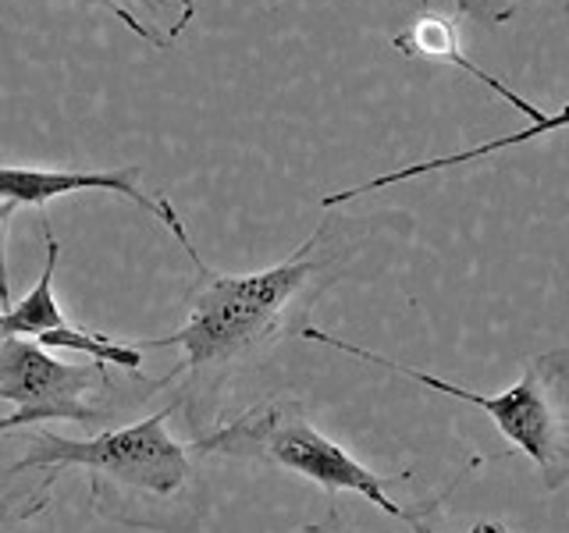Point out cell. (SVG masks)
Here are the masks:
<instances>
[{
  "mask_svg": "<svg viewBox=\"0 0 569 533\" xmlns=\"http://www.w3.org/2000/svg\"><path fill=\"white\" fill-rule=\"evenodd\" d=\"M325 239L328 228H317L289 260L257 274H218L200 263V278L186 295V324L139 345L182 349V366L153 381V388L178 384L174 405L186 409L192 426L213 413L231 378L263 363L281 338L310 328V306L338 281L335 257L320 253Z\"/></svg>",
  "mask_w": 569,
  "mask_h": 533,
  "instance_id": "obj_1",
  "label": "cell"
},
{
  "mask_svg": "<svg viewBox=\"0 0 569 533\" xmlns=\"http://www.w3.org/2000/svg\"><path fill=\"white\" fill-rule=\"evenodd\" d=\"M174 409L171 402L147 420L100 431L86 441L36 431L29 452L8 476L79 466L89 476V502L103 520L150 533H196L207 520V484L196 470L192 444L168 434Z\"/></svg>",
  "mask_w": 569,
  "mask_h": 533,
  "instance_id": "obj_2",
  "label": "cell"
},
{
  "mask_svg": "<svg viewBox=\"0 0 569 533\" xmlns=\"http://www.w3.org/2000/svg\"><path fill=\"white\" fill-rule=\"evenodd\" d=\"M409 530H413V533H438L431 523H427V520H420V523H413V526H409ZM470 533H512L506 523H495V520H485V523H477Z\"/></svg>",
  "mask_w": 569,
  "mask_h": 533,
  "instance_id": "obj_12",
  "label": "cell"
},
{
  "mask_svg": "<svg viewBox=\"0 0 569 533\" xmlns=\"http://www.w3.org/2000/svg\"><path fill=\"white\" fill-rule=\"evenodd\" d=\"M427 4H431V0H420V8H427Z\"/></svg>",
  "mask_w": 569,
  "mask_h": 533,
  "instance_id": "obj_13",
  "label": "cell"
},
{
  "mask_svg": "<svg viewBox=\"0 0 569 533\" xmlns=\"http://www.w3.org/2000/svg\"><path fill=\"white\" fill-rule=\"evenodd\" d=\"M107 8L153 50H171L196 14V0H86Z\"/></svg>",
  "mask_w": 569,
  "mask_h": 533,
  "instance_id": "obj_8",
  "label": "cell"
},
{
  "mask_svg": "<svg viewBox=\"0 0 569 533\" xmlns=\"http://www.w3.org/2000/svg\"><path fill=\"white\" fill-rule=\"evenodd\" d=\"M86 189H97V192H114L124 195L129 203H136L139 210H147L150 218H157L164 224L171 235L178 239V245L186 249L189 260L200 266V253L189 239L186 224L178 221L174 207L164 200V195H153V192H142L139 189V164L129 168H118V171H43V168H11V164H0V203H18V207H47L50 200L68 192H86Z\"/></svg>",
  "mask_w": 569,
  "mask_h": 533,
  "instance_id": "obj_6",
  "label": "cell"
},
{
  "mask_svg": "<svg viewBox=\"0 0 569 533\" xmlns=\"http://www.w3.org/2000/svg\"><path fill=\"white\" fill-rule=\"evenodd\" d=\"M462 71H470L473 79H480V82H485V86H491L498 97H506L509 103H516V107H520V111H523V114L530 118V124H527V129L512 132V135H502V139H491V142H480V147L459 150V153H449V157H431V160H420V164H406V168H399V171L378 174V178H370V182L356 185V189H342V192H331V195H325V200H320V207H325V210H331V207H342V203L356 200V195H363V192H378V189L399 185V182H409V178H420V174H431V171L459 168V164H473V160H480V157H491V153H498V150H509V147H523V142L538 139V135H548V132L569 129V103H566V107H559V111L545 114V111H538V107H533L530 100H523L520 93H512V89H509L506 82L491 79L488 71H485V68H477L473 61H467V68H462Z\"/></svg>",
  "mask_w": 569,
  "mask_h": 533,
  "instance_id": "obj_7",
  "label": "cell"
},
{
  "mask_svg": "<svg viewBox=\"0 0 569 533\" xmlns=\"http://www.w3.org/2000/svg\"><path fill=\"white\" fill-rule=\"evenodd\" d=\"M192 452L246 459V462H271V466H281L296 476H307L310 484L325 487L328 494H338V491L360 494L370 505H378L385 515H391V520H399L406 526L431 520V515H438L441 497H449V491H445L435 502L396 505L388 497V487L409 484L413 470H402V473L367 470L363 462H356L342 449V444H335L328 434H320L307 413V405L292 395L257 402L253 409H246L242 416L218 426V431L196 438Z\"/></svg>",
  "mask_w": 569,
  "mask_h": 533,
  "instance_id": "obj_3",
  "label": "cell"
},
{
  "mask_svg": "<svg viewBox=\"0 0 569 533\" xmlns=\"http://www.w3.org/2000/svg\"><path fill=\"white\" fill-rule=\"evenodd\" d=\"M107 363H64L32 338L0 342V399L14 402V413L0 420V434L22 431L47 420L100 423L103 399L111 391Z\"/></svg>",
  "mask_w": 569,
  "mask_h": 533,
  "instance_id": "obj_5",
  "label": "cell"
},
{
  "mask_svg": "<svg viewBox=\"0 0 569 533\" xmlns=\"http://www.w3.org/2000/svg\"><path fill=\"white\" fill-rule=\"evenodd\" d=\"M299 338H307L313 345H328L346 355H356V360L373 363V366L381 363L385 370L402 373V378L417 381L423 388L485 409L512 449H520L533 466H538L545 491H559L569 484V349H548V352L530 355L523 363L520 381L512 388L498 391V395H477L470 388H459L445 378H435V373H427V370L396 363V360H388V355H378L363 345H352L346 338H335L313 324Z\"/></svg>",
  "mask_w": 569,
  "mask_h": 533,
  "instance_id": "obj_4",
  "label": "cell"
},
{
  "mask_svg": "<svg viewBox=\"0 0 569 533\" xmlns=\"http://www.w3.org/2000/svg\"><path fill=\"white\" fill-rule=\"evenodd\" d=\"M53 480H58V470H53L50 476H43L40 491H36L32 497L26 494V497H18V502H0V533L11 530V526H18L22 520H29V515L40 512V509L47 505V494H50V487H53Z\"/></svg>",
  "mask_w": 569,
  "mask_h": 533,
  "instance_id": "obj_10",
  "label": "cell"
},
{
  "mask_svg": "<svg viewBox=\"0 0 569 533\" xmlns=\"http://www.w3.org/2000/svg\"><path fill=\"white\" fill-rule=\"evenodd\" d=\"M18 210V203H0V242H4V228L11 221V213ZM0 302H11V289H8V271H4V249H0Z\"/></svg>",
  "mask_w": 569,
  "mask_h": 533,
  "instance_id": "obj_11",
  "label": "cell"
},
{
  "mask_svg": "<svg viewBox=\"0 0 569 533\" xmlns=\"http://www.w3.org/2000/svg\"><path fill=\"white\" fill-rule=\"evenodd\" d=\"M459 14L445 11H420L413 22L402 26L391 36V47L406 58H435V61H452L459 68H467V58L459 53Z\"/></svg>",
  "mask_w": 569,
  "mask_h": 533,
  "instance_id": "obj_9",
  "label": "cell"
}]
</instances>
